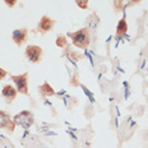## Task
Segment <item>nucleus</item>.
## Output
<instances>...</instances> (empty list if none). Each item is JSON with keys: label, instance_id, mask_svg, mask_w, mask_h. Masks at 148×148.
<instances>
[{"label": "nucleus", "instance_id": "nucleus-11", "mask_svg": "<svg viewBox=\"0 0 148 148\" xmlns=\"http://www.w3.org/2000/svg\"><path fill=\"white\" fill-rule=\"evenodd\" d=\"M66 44H68V42H66V38H65L64 36H59V37H58V40H56V45L59 46V47H65Z\"/></svg>", "mask_w": 148, "mask_h": 148}, {"label": "nucleus", "instance_id": "nucleus-2", "mask_svg": "<svg viewBox=\"0 0 148 148\" xmlns=\"http://www.w3.org/2000/svg\"><path fill=\"white\" fill-rule=\"evenodd\" d=\"M13 121L15 125H19L24 129H28L31 125H33L35 123V119H33V114L28 110H24L18 112L17 115L13 118Z\"/></svg>", "mask_w": 148, "mask_h": 148}, {"label": "nucleus", "instance_id": "nucleus-9", "mask_svg": "<svg viewBox=\"0 0 148 148\" xmlns=\"http://www.w3.org/2000/svg\"><path fill=\"white\" fill-rule=\"evenodd\" d=\"M38 91H40V93H41L42 96H54V95H55L54 88L49 84V82H45L42 86H40Z\"/></svg>", "mask_w": 148, "mask_h": 148}, {"label": "nucleus", "instance_id": "nucleus-3", "mask_svg": "<svg viewBox=\"0 0 148 148\" xmlns=\"http://www.w3.org/2000/svg\"><path fill=\"white\" fill-rule=\"evenodd\" d=\"M12 81L14 82L15 88L19 93L22 95H28V74L23 73L19 75H12Z\"/></svg>", "mask_w": 148, "mask_h": 148}, {"label": "nucleus", "instance_id": "nucleus-12", "mask_svg": "<svg viewBox=\"0 0 148 148\" xmlns=\"http://www.w3.org/2000/svg\"><path fill=\"white\" fill-rule=\"evenodd\" d=\"M75 3L81 9H88V0H75Z\"/></svg>", "mask_w": 148, "mask_h": 148}, {"label": "nucleus", "instance_id": "nucleus-15", "mask_svg": "<svg viewBox=\"0 0 148 148\" xmlns=\"http://www.w3.org/2000/svg\"><path fill=\"white\" fill-rule=\"evenodd\" d=\"M82 88H83V91H84V92H86V93H87V96H88L89 98H91V101H93V97H92V93H91V92H89V91H88V89H87V88H86V87H84V86H82Z\"/></svg>", "mask_w": 148, "mask_h": 148}, {"label": "nucleus", "instance_id": "nucleus-16", "mask_svg": "<svg viewBox=\"0 0 148 148\" xmlns=\"http://www.w3.org/2000/svg\"><path fill=\"white\" fill-rule=\"evenodd\" d=\"M120 8H121V0L116 3V9H120Z\"/></svg>", "mask_w": 148, "mask_h": 148}, {"label": "nucleus", "instance_id": "nucleus-6", "mask_svg": "<svg viewBox=\"0 0 148 148\" xmlns=\"http://www.w3.org/2000/svg\"><path fill=\"white\" fill-rule=\"evenodd\" d=\"M54 26H55V21L51 19L49 15H44V17L40 19L38 24H37V31L41 33L50 32V31L54 28Z\"/></svg>", "mask_w": 148, "mask_h": 148}, {"label": "nucleus", "instance_id": "nucleus-17", "mask_svg": "<svg viewBox=\"0 0 148 148\" xmlns=\"http://www.w3.org/2000/svg\"><path fill=\"white\" fill-rule=\"evenodd\" d=\"M130 1H132V3H139L140 0H130Z\"/></svg>", "mask_w": 148, "mask_h": 148}, {"label": "nucleus", "instance_id": "nucleus-10", "mask_svg": "<svg viewBox=\"0 0 148 148\" xmlns=\"http://www.w3.org/2000/svg\"><path fill=\"white\" fill-rule=\"evenodd\" d=\"M126 32H128V23H126V19L124 17V18H121L118 23V27H116V35L124 36Z\"/></svg>", "mask_w": 148, "mask_h": 148}, {"label": "nucleus", "instance_id": "nucleus-14", "mask_svg": "<svg viewBox=\"0 0 148 148\" xmlns=\"http://www.w3.org/2000/svg\"><path fill=\"white\" fill-rule=\"evenodd\" d=\"M7 70H4L3 69V68H0V81H1V79H4L5 77H7Z\"/></svg>", "mask_w": 148, "mask_h": 148}, {"label": "nucleus", "instance_id": "nucleus-8", "mask_svg": "<svg viewBox=\"0 0 148 148\" xmlns=\"http://www.w3.org/2000/svg\"><path fill=\"white\" fill-rule=\"evenodd\" d=\"M27 35H28V31H27V28H18V29L13 31V33H12V38H13V41L18 46H21L22 44L26 42Z\"/></svg>", "mask_w": 148, "mask_h": 148}, {"label": "nucleus", "instance_id": "nucleus-13", "mask_svg": "<svg viewBox=\"0 0 148 148\" xmlns=\"http://www.w3.org/2000/svg\"><path fill=\"white\" fill-rule=\"evenodd\" d=\"M17 1H18V0H4V3L8 5L9 8H14L15 4H17Z\"/></svg>", "mask_w": 148, "mask_h": 148}, {"label": "nucleus", "instance_id": "nucleus-5", "mask_svg": "<svg viewBox=\"0 0 148 148\" xmlns=\"http://www.w3.org/2000/svg\"><path fill=\"white\" fill-rule=\"evenodd\" d=\"M0 129H7L8 132H14L15 129V124L12 120L10 115L7 112V111L0 110Z\"/></svg>", "mask_w": 148, "mask_h": 148}, {"label": "nucleus", "instance_id": "nucleus-7", "mask_svg": "<svg viewBox=\"0 0 148 148\" xmlns=\"http://www.w3.org/2000/svg\"><path fill=\"white\" fill-rule=\"evenodd\" d=\"M17 95H18L17 88H14L13 86H10V84H7L4 88L1 89V96L5 98L7 103L13 102V101L15 100V97H17Z\"/></svg>", "mask_w": 148, "mask_h": 148}, {"label": "nucleus", "instance_id": "nucleus-4", "mask_svg": "<svg viewBox=\"0 0 148 148\" xmlns=\"http://www.w3.org/2000/svg\"><path fill=\"white\" fill-rule=\"evenodd\" d=\"M24 54H26V58L31 61V63L37 64V63H40L41 59H42L44 50H42L40 46H37V45H29V46H27L26 47Z\"/></svg>", "mask_w": 148, "mask_h": 148}, {"label": "nucleus", "instance_id": "nucleus-1", "mask_svg": "<svg viewBox=\"0 0 148 148\" xmlns=\"http://www.w3.org/2000/svg\"><path fill=\"white\" fill-rule=\"evenodd\" d=\"M69 36L72 37L74 46H77V47H79V49H87L89 42H91L88 28H81L74 33H69Z\"/></svg>", "mask_w": 148, "mask_h": 148}]
</instances>
